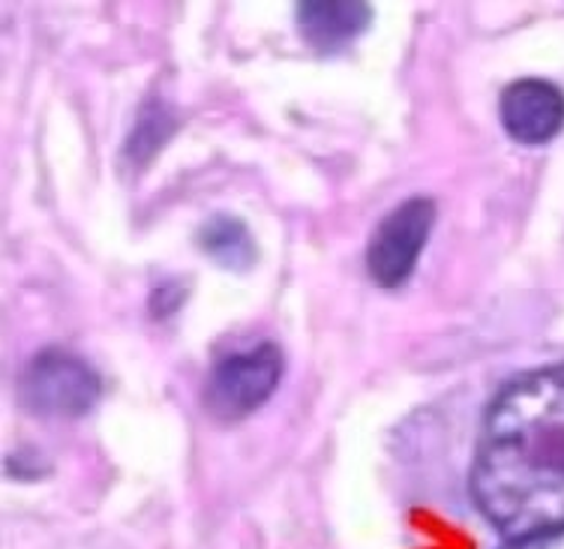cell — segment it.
<instances>
[{
  "instance_id": "1",
  "label": "cell",
  "mask_w": 564,
  "mask_h": 549,
  "mask_svg": "<svg viewBox=\"0 0 564 549\" xmlns=\"http://www.w3.org/2000/svg\"><path fill=\"white\" fill-rule=\"evenodd\" d=\"M471 493L510 540L564 528V366L513 378L489 406Z\"/></svg>"
},
{
  "instance_id": "2",
  "label": "cell",
  "mask_w": 564,
  "mask_h": 549,
  "mask_svg": "<svg viewBox=\"0 0 564 549\" xmlns=\"http://www.w3.org/2000/svg\"><path fill=\"white\" fill-rule=\"evenodd\" d=\"M19 397L33 415L43 418H82L99 397L97 373L64 352L33 357L19 381Z\"/></svg>"
},
{
  "instance_id": "3",
  "label": "cell",
  "mask_w": 564,
  "mask_h": 549,
  "mask_svg": "<svg viewBox=\"0 0 564 549\" xmlns=\"http://www.w3.org/2000/svg\"><path fill=\"white\" fill-rule=\"evenodd\" d=\"M433 223L435 205L430 198H409L384 216L369 237V277L384 289H397L409 280L417 256L426 247V237L433 232Z\"/></svg>"
},
{
  "instance_id": "4",
  "label": "cell",
  "mask_w": 564,
  "mask_h": 549,
  "mask_svg": "<svg viewBox=\"0 0 564 549\" xmlns=\"http://www.w3.org/2000/svg\"><path fill=\"white\" fill-rule=\"evenodd\" d=\"M280 373L276 345H259L252 352L223 357L205 385L207 411L223 420L247 418L276 390Z\"/></svg>"
},
{
  "instance_id": "5",
  "label": "cell",
  "mask_w": 564,
  "mask_h": 549,
  "mask_svg": "<svg viewBox=\"0 0 564 549\" xmlns=\"http://www.w3.org/2000/svg\"><path fill=\"white\" fill-rule=\"evenodd\" d=\"M499 115L510 139L543 144L564 127V94L541 78H520L505 87Z\"/></svg>"
},
{
  "instance_id": "6",
  "label": "cell",
  "mask_w": 564,
  "mask_h": 549,
  "mask_svg": "<svg viewBox=\"0 0 564 549\" xmlns=\"http://www.w3.org/2000/svg\"><path fill=\"white\" fill-rule=\"evenodd\" d=\"M367 3L355 0H325V3H301L297 28L315 52H339L369 24Z\"/></svg>"
},
{
  "instance_id": "7",
  "label": "cell",
  "mask_w": 564,
  "mask_h": 549,
  "mask_svg": "<svg viewBox=\"0 0 564 549\" xmlns=\"http://www.w3.org/2000/svg\"><path fill=\"white\" fill-rule=\"evenodd\" d=\"M198 244H202V249H205L207 256L217 261V265L231 270L250 268L252 256H256L247 228L240 226L238 219H231V216H214V219L202 228Z\"/></svg>"
},
{
  "instance_id": "8",
  "label": "cell",
  "mask_w": 564,
  "mask_h": 549,
  "mask_svg": "<svg viewBox=\"0 0 564 549\" xmlns=\"http://www.w3.org/2000/svg\"><path fill=\"white\" fill-rule=\"evenodd\" d=\"M508 549H564V528L543 531V535H532V538L510 540Z\"/></svg>"
}]
</instances>
